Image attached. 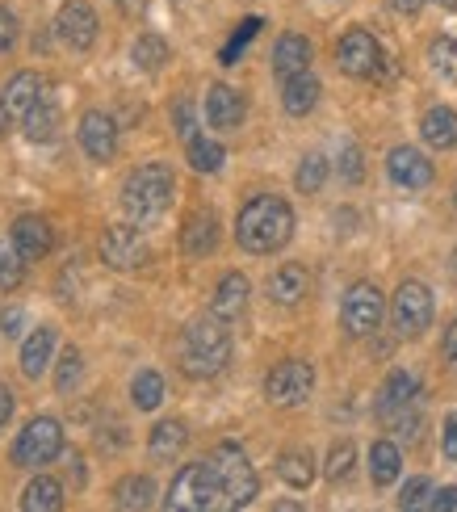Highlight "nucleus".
Listing matches in <instances>:
<instances>
[{"label":"nucleus","instance_id":"obj_1","mask_svg":"<svg viewBox=\"0 0 457 512\" xmlns=\"http://www.w3.org/2000/svg\"><path fill=\"white\" fill-rule=\"evenodd\" d=\"M290 236H294V210L290 202H281L273 194L252 198L235 219V240L252 256H269L277 248H286Z\"/></svg>","mask_w":457,"mask_h":512},{"label":"nucleus","instance_id":"obj_2","mask_svg":"<svg viewBox=\"0 0 457 512\" xmlns=\"http://www.w3.org/2000/svg\"><path fill=\"white\" fill-rule=\"evenodd\" d=\"M227 319H198V324L185 328V340H181V370L189 378H214L227 370L231 361V332L223 328Z\"/></svg>","mask_w":457,"mask_h":512},{"label":"nucleus","instance_id":"obj_3","mask_svg":"<svg viewBox=\"0 0 457 512\" xmlns=\"http://www.w3.org/2000/svg\"><path fill=\"white\" fill-rule=\"evenodd\" d=\"M172 189H177V181H172L168 164H143L122 185V210L135 223H156L172 206Z\"/></svg>","mask_w":457,"mask_h":512},{"label":"nucleus","instance_id":"obj_4","mask_svg":"<svg viewBox=\"0 0 457 512\" xmlns=\"http://www.w3.org/2000/svg\"><path fill=\"white\" fill-rule=\"evenodd\" d=\"M172 512H210V508H223V483L214 475L210 462H193L185 471L172 479L168 487V500Z\"/></svg>","mask_w":457,"mask_h":512},{"label":"nucleus","instance_id":"obj_5","mask_svg":"<svg viewBox=\"0 0 457 512\" xmlns=\"http://www.w3.org/2000/svg\"><path fill=\"white\" fill-rule=\"evenodd\" d=\"M210 466H214V475H219L223 483V508H244L256 500V471H252V462L248 454L239 450L235 441H223L219 450L210 454Z\"/></svg>","mask_w":457,"mask_h":512},{"label":"nucleus","instance_id":"obj_6","mask_svg":"<svg viewBox=\"0 0 457 512\" xmlns=\"http://www.w3.org/2000/svg\"><path fill=\"white\" fill-rule=\"evenodd\" d=\"M63 450V429L55 416H34L13 441V462L17 466H47Z\"/></svg>","mask_w":457,"mask_h":512},{"label":"nucleus","instance_id":"obj_7","mask_svg":"<svg viewBox=\"0 0 457 512\" xmlns=\"http://www.w3.org/2000/svg\"><path fill=\"white\" fill-rule=\"evenodd\" d=\"M311 391H315V366L311 361H298V357L273 366L265 378V395L277 408H298V403H307Z\"/></svg>","mask_w":457,"mask_h":512},{"label":"nucleus","instance_id":"obj_8","mask_svg":"<svg viewBox=\"0 0 457 512\" xmlns=\"http://www.w3.org/2000/svg\"><path fill=\"white\" fill-rule=\"evenodd\" d=\"M382 290L374 282H357V286H348L344 294V303H340V324L348 336H369V332H378L382 324Z\"/></svg>","mask_w":457,"mask_h":512},{"label":"nucleus","instance_id":"obj_9","mask_svg":"<svg viewBox=\"0 0 457 512\" xmlns=\"http://www.w3.org/2000/svg\"><path fill=\"white\" fill-rule=\"evenodd\" d=\"M336 63H340L344 76H357V80L382 76V47H378V38L369 30H348L336 42Z\"/></svg>","mask_w":457,"mask_h":512},{"label":"nucleus","instance_id":"obj_10","mask_svg":"<svg viewBox=\"0 0 457 512\" xmlns=\"http://www.w3.org/2000/svg\"><path fill=\"white\" fill-rule=\"evenodd\" d=\"M101 261L110 265V269H118V273H135V269H143L147 261H151V248H147V240L139 236L135 227H110L101 236Z\"/></svg>","mask_w":457,"mask_h":512},{"label":"nucleus","instance_id":"obj_11","mask_svg":"<svg viewBox=\"0 0 457 512\" xmlns=\"http://www.w3.org/2000/svg\"><path fill=\"white\" fill-rule=\"evenodd\" d=\"M395 328L399 336H420L432 324V290L424 282H403L395 290Z\"/></svg>","mask_w":457,"mask_h":512},{"label":"nucleus","instance_id":"obj_12","mask_svg":"<svg viewBox=\"0 0 457 512\" xmlns=\"http://www.w3.org/2000/svg\"><path fill=\"white\" fill-rule=\"evenodd\" d=\"M97 26H101V21H97L89 0H68V5L59 9V17H55L59 42H63V47H72V51H89L97 42Z\"/></svg>","mask_w":457,"mask_h":512},{"label":"nucleus","instance_id":"obj_13","mask_svg":"<svg viewBox=\"0 0 457 512\" xmlns=\"http://www.w3.org/2000/svg\"><path fill=\"white\" fill-rule=\"evenodd\" d=\"M80 147L89 152V160L110 164L118 156V122L101 110H89L80 118Z\"/></svg>","mask_w":457,"mask_h":512},{"label":"nucleus","instance_id":"obj_14","mask_svg":"<svg viewBox=\"0 0 457 512\" xmlns=\"http://www.w3.org/2000/svg\"><path fill=\"white\" fill-rule=\"evenodd\" d=\"M386 173L399 189H428L432 177H437L432 173V160L424 152H416V147H395L386 160Z\"/></svg>","mask_w":457,"mask_h":512},{"label":"nucleus","instance_id":"obj_15","mask_svg":"<svg viewBox=\"0 0 457 512\" xmlns=\"http://www.w3.org/2000/svg\"><path fill=\"white\" fill-rule=\"evenodd\" d=\"M244 114H248V105L231 84H214L206 93V122L214 131H239V126H244Z\"/></svg>","mask_w":457,"mask_h":512},{"label":"nucleus","instance_id":"obj_16","mask_svg":"<svg viewBox=\"0 0 457 512\" xmlns=\"http://www.w3.org/2000/svg\"><path fill=\"white\" fill-rule=\"evenodd\" d=\"M13 248L26 256V261H42V256H51V248H55L51 223L38 219V215H21L13 223Z\"/></svg>","mask_w":457,"mask_h":512},{"label":"nucleus","instance_id":"obj_17","mask_svg":"<svg viewBox=\"0 0 457 512\" xmlns=\"http://www.w3.org/2000/svg\"><path fill=\"white\" fill-rule=\"evenodd\" d=\"M21 126H26V135L34 143H51L59 135V126H63V114H59V101L51 97V84L42 89V97L26 110V118H21Z\"/></svg>","mask_w":457,"mask_h":512},{"label":"nucleus","instance_id":"obj_18","mask_svg":"<svg viewBox=\"0 0 457 512\" xmlns=\"http://www.w3.org/2000/svg\"><path fill=\"white\" fill-rule=\"evenodd\" d=\"M416 395H420V382L411 378L407 370H395L386 382H382V395H378V416L382 420H390V416H399V412H407L411 403H416Z\"/></svg>","mask_w":457,"mask_h":512},{"label":"nucleus","instance_id":"obj_19","mask_svg":"<svg viewBox=\"0 0 457 512\" xmlns=\"http://www.w3.org/2000/svg\"><path fill=\"white\" fill-rule=\"evenodd\" d=\"M307 68H311V42L302 34H281L273 47V72L281 80H290V76H302Z\"/></svg>","mask_w":457,"mask_h":512},{"label":"nucleus","instance_id":"obj_20","mask_svg":"<svg viewBox=\"0 0 457 512\" xmlns=\"http://www.w3.org/2000/svg\"><path fill=\"white\" fill-rule=\"evenodd\" d=\"M307 290H311V273L302 265H281L269 277V298L281 303V307H298L302 298H307Z\"/></svg>","mask_w":457,"mask_h":512},{"label":"nucleus","instance_id":"obj_21","mask_svg":"<svg viewBox=\"0 0 457 512\" xmlns=\"http://www.w3.org/2000/svg\"><path fill=\"white\" fill-rule=\"evenodd\" d=\"M244 307H248V277L244 273H227L219 282V290H214L210 311L219 319H239V315H244Z\"/></svg>","mask_w":457,"mask_h":512},{"label":"nucleus","instance_id":"obj_22","mask_svg":"<svg viewBox=\"0 0 457 512\" xmlns=\"http://www.w3.org/2000/svg\"><path fill=\"white\" fill-rule=\"evenodd\" d=\"M189 445V429L181 420H160L156 429H151V441H147V450L156 462H172V458H181V450Z\"/></svg>","mask_w":457,"mask_h":512},{"label":"nucleus","instance_id":"obj_23","mask_svg":"<svg viewBox=\"0 0 457 512\" xmlns=\"http://www.w3.org/2000/svg\"><path fill=\"white\" fill-rule=\"evenodd\" d=\"M420 135L428 147H437V152H449L457 147V114L449 105H437V110H428L424 122H420Z\"/></svg>","mask_w":457,"mask_h":512},{"label":"nucleus","instance_id":"obj_24","mask_svg":"<svg viewBox=\"0 0 457 512\" xmlns=\"http://www.w3.org/2000/svg\"><path fill=\"white\" fill-rule=\"evenodd\" d=\"M51 349H55V328L30 332V340L21 345V374H26V378H42V374H47Z\"/></svg>","mask_w":457,"mask_h":512},{"label":"nucleus","instance_id":"obj_25","mask_svg":"<svg viewBox=\"0 0 457 512\" xmlns=\"http://www.w3.org/2000/svg\"><path fill=\"white\" fill-rule=\"evenodd\" d=\"M181 248H185V256L214 252V248H219V219H214V215H193L185 223V231H181Z\"/></svg>","mask_w":457,"mask_h":512},{"label":"nucleus","instance_id":"obj_26","mask_svg":"<svg viewBox=\"0 0 457 512\" xmlns=\"http://www.w3.org/2000/svg\"><path fill=\"white\" fill-rule=\"evenodd\" d=\"M403 471V454L395 441H374L369 445V479H374V487H390L399 479Z\"/></svg>","mask_w":457,"mask_h":512},{"label":"nucleus","instance_id":"obj_27","mask_svg":"<svg viewBox=\"0 0 457 512\" xmlns=\"http://www.w3.org/2000/svg\"><path fill=\"white\" fill-rule=\"evenodd\" d=\"M42 89H47V80H42L38 72H17V76L5 84V105H9V114L26 118V110L42 97Z\"/></svg>","mask_w":457,"mask_h":512},{"label":"nucleus","instance_id":"obj_28","mask_svg":"<svg viewBox=\"0 0 457 512\" xmlns=\"http://www.w3.org/2000/svg\"><path fill=\"white\" fill-rule=\"evenodd\" d=\"M319 80L311 72H302V76H290L286 80V93H281V105H286V114L302 118V114H311L315 110V101H319Z\"/></svg>","mask_w":457,"mask_h":512},{"label":"nucleus","instance_id":"obj_29","mask_svg":"<svg viewBox=\"0 0 457 512\" xmlns=\"http://www.w3.org/2000/svg\"><path fill=\"white\" fill-rule=\"evenodd\" d=\"M21 508L26 512H59L63 508V483L51 475L30 479V487L21 492Z\"/></svg>","mask_w":457,"mask_h":512},{"label":"nucleus","instance_id":"obj_30","mask_svg":"<svg viewBox=\"0 0 457 512\" xmlns=\"http://www.w3.org/2000/svg\"><path fill=\"white\" fill-rule=\"evenodd\" d=\"M114 504L122 512H143L156 504V483H151L147 475H126L118 487H114Z\"/></svg>","mask_w":457,"mask_h":512},{"label":"nucleus","instance_id":"obj_31","mask_svg":"<svg viewBox=\"0 0 457 512\" xmlns=\"http://www.w3.org/2000/svg\"><path fill=\"white\" fill-rule=\"evenodd\" d=\"M277 475L290 487H311L315 483V458L307 450H286L277 458Z\"/></svg>","mask_w":457,"mask_h":512},{"label":"nucleus","instance_id":"obj_32","mask_svg":"<svg viewBox=\"0 0 457 512\" xmlns=\"http://www.w3.org/2000/svg\"><path fill=\"white\" fill-rule=\"evenodd\" d=\"M130 399H135L139 412H156L164 403V378L156 370H139L135 382H130Z\"/></svg>","mask_w":457,"mask_h":512},{"label":"nucleus","instance_id":"obj_33","mask_svg":"<svg viewBox=\"0 0 457 512\" xmlns=\"http://www.w3.org/2000/svg\"><path fill=\"white\" fill-rule=\"evenodd\" d=\"M130 59H135V68H139V72H160V68H164V59H168V42L156 38V34H143L135 47H130Z\"/></svg>","mask_w":457,"mask_h":512},{"label":"nucleus","instance_id":"obj_34","mask_svg":"<svg viewBox=\"0 0 457 512\" xmlns=\"http://www.w3.org/2000/svg\"><path fill=\"white\" fill-rule=\"evenodd\" d=\"M223 160H227L223 143H214V139H198V135L189 139V164H193V173H219Z\"/></svg>","mask_w":457,"mask_h":512},{"label":"nucleus","instance_id":"obj_35","mask_svg":"<svg viewBox=\"0 0 457 512\" xmlns=\"http://www.w3.org/2000/svg\"><path fill=\"white\" fill-rule=\"evenodd\" d=\"M21 277H26V256H21L13 244H0V294L17 290Z\"/></svg>","mask_w":457,"mask_h":512},{"label":"nucleus","instance_id":"obj_36","mask_svg":"<svg viewBox=\"0 0 457 512\" xmlns=\"http://www.w3.org/2000/svg\"><path fill=\"white\" fill-rule=\"evenodd\" d=\"M353 466H357V450H353V441H336V445H332V454H328V466H323V471H328V479H332V483H348V479H353Z\"/></svg>","mask_w":457,"mask_h":512},{"label":"nucleus","instance_id":"obj_37","mask_svg":"<svg viewBox=\"0 0 457 512\" xmlns=\"http://www.w3.org/2000/svg\"><path fill=\"white\" fill-rule=\"evenodd\" d=\"M323 181H328V160H323L319 152H311L307 160L298 164V177H294V185L302 189V194H319Z\"/></svg>","mask_w":457,"mask_h":512},{"label":"nucleus","instance_id":"obj_38","mask_svg":"<svg viewBox=\"0 0 457 512\" xmlns=\"http://www.w3.org/2000/svg\"><path fill=\"white\" fill-rule=\"evenodd\" d=\"M428 59L445 80H457V38H437L428 47Z\"/></svg>","mask_w":457,"mask_h":512},{"label":"nucleus","instance_id":"obj_39","mask_svg":"<svg viewBox=\"0 0 457 512\" xmlns=\"http://www.w3.org/2000/svg\"><path fill=\"white\" fill-rule=\"evenodd\" d=\"M76 382H80V353H76V349H68V353H63V361H59V374H55V387H59L63 395H68V391L76 387Z\"/></svg>","mask_w":457,"mask_h":512},{"label":"nucleus","instance_id":"obj_40","mask_svg":"<svg viewBox=\"0 0 457 512\" xmlns=\"http://www.w3.org/2000/svg\"><path fill=\"white\" fill-rule=\"evenodd\" d=\"M340 177H344L348 185H361V177H365L361 147H344V152H340Z\"/></svg>","mask_w":457,"mask_h":512},{"label":"nucleus","instance_id":"obj_41","mask_svg":"<svg viewBox=\"0 0 457 512\" xmlns=\"http://www.w3.org/2000/svg\"><path fill=\"white\" fill-rule=\"evenodd\" d=\"M428 492H432V483L420 475V479H411L403 487V496H399V508H428Z\"/></svg>","mask_w":457,"mask_h":512},{"label":"nucleus","instance_id":"obj_42","mask_svg":"<svg viewBox=\"0 0 457 512\" xmlns=\"http://www.w3.org/2000/svg\"><path fill=\"white\" fill-rule=\"evenodd\" d=\"M13 42H17V17L0 5V55L13 51Z\"/></svg>","mask_w":457,"mask_h":512},{"label":"nucleus","instance_id":"obj_43","mask_svg":"<svg viewBox=\"0 0 457 512\" xmlns=\"http://www.w3.org/2000/svg\"><path fill=\"white\" fill-rule=\"evenodd\" d=\"M256 30H260V21H256V17H248V21H244V30H239V34H235V42H231V47L223 51V63H235L239 47H244V42H248V38H252Z\"/></svg>","mask_w":457,"mask_h":512},{"label":"nucleus","instance_id":"obj_44","mask_svg":"<svg viewBox=\"0 0 457 512\" xmlns=\"http://www.w3.org/2000/svg\"><path fill=\"white\" fill-rule=\"evenodd\" d=\"M172 118H177V135L189 143V139H193V105H189V101H177V110H172Z\"/></svg>","mask_w":457,"mask_h":512},{"label":"nucleus","instance_id":"obj_45","mask_svg":"<svg viewBox=\"0 0 457 512\" xmlns=\"http://www.w3.org/2000/svg\"><path fill=\"white\" fill-rule=\"evenodd\" d=\"M428 508L432 512H457V487H441V492H432Z\"/></svg>","mask_w":457,"mask_h":512},{"label":"nucleus","instance_id":"obj_46","mask_svg":"<svg viewBox=\"0 0 457 512\" xmlns=\"http://www.w3.org/2000/svg\"><path fill=\"white\" fill-rule=\"evenodd\" d=\"M21 319H26V315H21L17 307L0 311V332H5V336H17V332H21Z\"/></svg>","mask_w":457,"mask_h":512},{"label":"nucleus","instance_id":"obj_47","mask_svg":"<svg viewBox=\"0 0 457 512\" xmlns=\"http://www.w3.org/2000/svg\"><path fill=\"white\" fill-rule=\"evenodd\" d=\"M441 353H445V361H449V366L457 370V319L449 324V332H445V340H441Z\"/></svg>","mask_w":457,"mask_h":512},{"label":"nucleus","instance_id":"obj_48","mask_svg":"<svg viewBox=\"0 0 457 512\" xmlns=\"http://www.w3.org/2000/svg\"><path fill=\"white\" fill-rule=\"evenodd\" d=\"M445 458L457 462V416L445 420Z\"/></svg>","mask_w":457,"mask_h":512},{"label":"nucleus","instance_id":"obj_49","mask_svg":"<svg viewBox=\"0 0 457 512\" xmlns=\"http://www.w3.org/2000/svg\"><path fill=\"white\" fill-rule=\"evenodd\" d=\"M390 9L403 13V17H416V13L424 9V0H390Z\"/></svg>","mask_w":457,"mask_h":512},{"label":"nucleus","instance_id":"obj_50","mask_svg":"<svg viewBox=\"0 0 457 512\" xmlns=\"http://www.w3.org/2000/svg\"><path fill=\"white\" fill-rule=\"evenodd\" d=\"M9 416H13V395H9L5 387H0V429L9 424Z\"/></svg>","mask_w":457,"mask_h":512},{"label":"nucleus","instance_id":"obj_51","mask_svg":"<svg viewBox=\"0 0 457 512\" xmlns=\"http://www.w3.org/2000/svg\"><path fill=\"white\" fill-rule=\"evenodd\" d=\"M118 5H122V13H139V9H143V0H118Z\"/></svg>","mask_w":457,"mask_h":512},{"label":"nucleus","instance_id":"obj_52","mask_svg":"<svg viewBox=\"0 0 457 512\" xmlns=\"http://www.w3.org/2000/svg\"><path fill=\"white\" fill-rule=\"evenodd\" d=\"M5 131H9V105L0 101V135H5Z\"/></svg>","mask_w":457,"mask_h":512},{"label":"nucleus","instance_id":"obj_53","mask_svg":"<svg viewBox=\"0 0 457 512\" xmlns=\"http://www.w3.org/2000/svg\"><path fill=\"white\" fill-rule=\"evenodd\" d=\"M437 5H441V9H449V13H453V9H457V0H437Z\"/></svg>","mask_w":457,"mask_h":512},{"label":"nucleus","instance_id":"obj_54","mask_svg":"<svg viewBox=\"0 0 457 512\" xmlns=\"http://www.w3.org/2000/svg\"><path fill=\"white\" fill-rule=\"evenodd\" d=\"M453 277H457V248H453Z\"/></svg>","mask_w":457,"mask_h":512},{"label":"nucleus","instance_id":"obj_55","mask_svg":"<svg viewBox=\"0 0 457 512\" xmlns=\"http://www.w3.org/2000/svg\"><path fill=\"white\" fill-rule=\"evenodd\" d=\"M453 210H457V194H453Z\"/></svg>","mask_w":457,"mask_h":512}]
</instances>
